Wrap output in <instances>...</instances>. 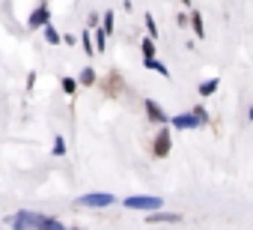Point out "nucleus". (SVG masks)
<instances>
[{"mask_svg":"<svg viewBox=\"0 0 253 230\" xmlns=\"http://www.w3.org/2000/svg\"><path fill=\"white\" fill-rule=\"evenodd\" d=\"M125 206H128V209H158L161 200L158 197H128Z\"/></svg>","mask_w":253,"mask_h":230,"instance_id":"obj_1","label":"nucleus"},{"mask_svg":"<svg viewBox=\"0 0 253 230\" xmlns=\"http://www.w3.org/2000/svg\"><path fill=\"white\" fill-rule=\"evenodd\" d=\"M81 206H110L113 203V194H86L78 200Z\"/></svg>","mask_w":253,"mask_h":230,"instance_id":"obj_2","label":"nucleus"},{"mask_svg":"<svg viewBox=\"0 0 253 230\" xmlns=\"http://www.w3.org/2000/svg\"><path fill=\"white\" fill-rule=\"evenodd\" d=\"M146 114H149V120H155V123H164V120H167L164 108H161V105H155V102H146Z\"/></svg>","mask_w":253,"mask_h":230,"instance_id":"obj_3","label":"nucleus"},{"mask_svg":"<svg viewBox=\"0 0 253 230\" xmlns=\"http://www.w3.org/2000/svg\"><path fill=\"white\" fill-rule=\"evenodd\" d=\"M170 153V132H161L155 138V156H167Z\"/></svg>","mask_w":253,"mask_h":230,"instance_id":"obj_4","label":"nucleus"},{"mask_svg":"<svg viewBox=\"0 0 253 230\" xmlns=\"http://www.w3.org/2000/svg\"><path fill=\"white\" fill-rule=\"evenodd\" d=\"M42 24H48V9H45V6L30 15V27H42Z\"/></svg>","mask_w":253,"mask_h":230,"instance_id":"obj_5","label":"nucleus"},{"mask_svg":"<svg viewBox=\"0 0 253 230\" xmlns=\"http://www.w3.org/2000/svg\"><path fill=\"white\" fill-rule=\"evenodd\" d=\"M217 90V78H211V81H203L200 84V96H211Z\"/></svg>","mask_w":253,"mask_h":230,"instance_id":"obj_6","label":"nucleus"},{"mask_svg":"<svg viewBox=\"0 0 253 230\" xmlns=\"http://www.w3.org/2000/svg\"><path fill=\"white\" fill-rule=\"evenodd\" d=\"M143 54H146V60L155 54V42H152V39H143Z\"/></svg>","mask_w":253,"mask_h":230,"instance_id":"obj_7","label":"nucleus"},{"mask_svg":"<svg viewBox=\"0 0 253 230\" xmlns=\"http://www.w3.org/2000/svg\"><path fill=\"white\" fill-rule=\"evenodd\" d=\"M146 63H149V69H158V72H161V75H167V66H164V63H161V60H152V57H149V60H146Z\"/></svg>","mask_w":253,"mask_h":230,"instance_id":"obj_8","label":"nucleus"},{"mask_svg":"<svg viewBox=\"0 0 253 230\" xmlns=\"http://www.w3.org/2000/svg\"><path fill=\"white\" fill-rule=\"evenodd\" d=\"M63 90L72 96V93H75V81H72V78H66V81H63Z\"/></svg>","mask_w":253,"mask_h":230,"instance_id":"obj_9","label":"nucleus"},{"mask_svg":"<svg viewBox=\"0 0 253 230\" xmlns=\"http://www.w3.org/2000/svg\"><path fill=\"white\" fill-rule=\"evenodd\" d=\"M194 30H197V36H203V21H200V15H194Z\"/></svg>","mask_w":253,"mask_h":230,"instance_id":"obj_10","label":"nucleus"},{"mask_svg":"<svg viewBox=\"0 0 253 230\" xmlns=\"http://www.w3.org/2000/svg\"><path fill=\"white\" fill-rule=\"evenodd\" d=\"M81 81H84V84H92V81H95V75H92V72H89V69H86V72H84V75H81Z\"/></svg>","mask_w":253,"mask_h":230,"instance_id":"obj_11","label":"nucleus"},{"mask_svg":"<svg viewBox=\"0 0 253 230\" xmlns=\"http://www.w3.org/2000/svg\"><path fill=\"white\" fill-rule=\"evenodd\" d=\"M104 30H113V15H110V12L104 15Z\"/></svg>","mask_w":253,"mask_h":230,"instance_id":"obj_12","label":"nucleus"},{"mask_svg":"<svg viewBox=\"0 0 253 230\" xmlns=\"http://www.w3.org/2000/svg\"><path fill=\"white\" fill-rule=\"evenodd\" d=\"M54 153H66V144H63V138H57V147H54Z\"/></svg>","mask_w":253,"mask_h":230,"instance_id":"obj_13","label":"nucleus"},{"mask_svg":"<svg viewBox=\"0 0 253 230\" xmlns=\"http://www.w3.org/2000/svg\"><path fill=\"white\" fill-rule=\"evenodd\" d=\"M250 120H253V108H250Z\"/></svg>","mask_w":253,"mask_h":230,"instance_id":"obj_14","label":"nucleus"}]
</instances>
